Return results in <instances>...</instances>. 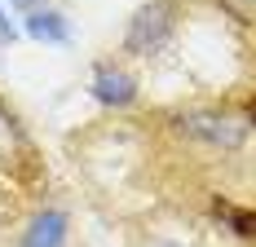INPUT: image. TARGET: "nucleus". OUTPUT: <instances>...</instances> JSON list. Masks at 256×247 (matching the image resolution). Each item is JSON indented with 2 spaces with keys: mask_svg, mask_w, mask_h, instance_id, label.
I'll list each match as a JSON object with an SVG mask.
<instances>
[{
  "mask_svg": "<svg viewBox=\"0 0 256 247\" xmlns=\"http://www.w3.org/2000/svg\"><path fill=\"white\" fill-rule=\"evenodd\" d=\"M66 230H71L66 212L44 208V212L31 216V225H26V234H22V243H18V247H66Z\"/></svg>",
  "mask_w": 256,
  "mask_h": 247,
  "instance_id": "4",
  "label": "nucleus"
},
{
  "mask_svg": "<svg viewBox=\"0 0 256 247\" xmlns=\"http://www.w3.org/2000/svg\"><path fill=\"white\" fill-rule=\"evenodd\" d=\"M18 40V31H14V22H9V14L0 9V44H14Z\"/></svg>",
  "mask_w": 256,
  "mask_h": 247,
  "instance_id": "7",
  "label": "nucleus"
},
{
  "mask_svg": "<svg viewBox=\"0 0 256 247\" xmlns=\"http://www.w3.org/2000/svg\"><path fill=\"white\" fill-rule=\"evenodd\" d=\"M22 31L31 40H40V44H66V40H71V26H66V18H62L58 9H26L22 14Z\"/></svg>",
  "mask_w": 256,
  "mask_h": 247,
  "instance_id": "5",
  "label": "nucleus"
},
{
  "mask_svg": "<svg viewBox=\"0 0 256 247\" xmlns=\"http://www.w3.org/2000/svg\"><path fill=\"white\" fill-rule=\"evenodd\" d=\"M14 150H18V128H14V120H9V110L0 106V164L14 159Z\"/></svg>",
  "mask_w": 256,
  "mask_h": 247,
  "instance_id": "6",
  "label": "nucleus"
},
{
  "mask_svg": "<svg viewBox=\"0 0 256 247\" xmlns=\"http://www.w3.org/2000/svg\"><path fill=\"white\" fill-rule=\"evenodd\" d=\"M177 128L186 137H194V142H208V146L216 150H238L243 146V137H248V124L226 115V110H186L177 120Z\"/></svg>",
  "mask_w": 256,
  "mask_h": 247,
  "instance_id": "2",
  "label": "nucleus"
},
{
  "mask_svg": "<svg viewBox=\"0 0 256 247\" xmlns=\"http://www.w3.org/2000/svg\"><path fill=\"white\" fill-rule=\"evenodd\" d=\"M14 4H26V9H36V0H14Z\"/></svg>",
  "mask_w": 256,
  "mask_h": 247,
  "instance_id": "9",
  "label": "nucleus"
},
{
  "mask_svg": "<svg viewBox=\"0 0 256 247\" xmlns=\"http://www.w3.org/2000/svg\"><path fill=\"white\" fill-rule=\"evenodd\" d=\"M93 98L102 102V106H132V98H137V80H132L124 66L102 62V66L93 71Z\"/></svg>",
  "mask_w": 256,
  "mask_h": 247,
  "instance_id": "3",
  "label": "nucleus"
},
{
  "mask_svg": "<svg viewBox=\"0 0 256 247\" xmlns=\"http://www.w3.org/2000/svg\"><path fill=\"white\" fill-rule=\"evenodd\" d=\"M142 247H181V243H172V238H146Z\"/></svg>",
  "mask_w": 256,
  "mask_h": 247,
  "instance_id": "8",
  "label": "nucleus"
},
{
  "mask_svg": "<svg viewBox=\"0 0 256 247\" xmlns=\"http://www.w3.org/2000/svg\"><path fill=\"white\" fill-rule=\"evenodd\" d=\"M177 31V4L172 0H150L142 4L132 18H128V31H124V49L137 53V58H150L159 53Z\"/></svg>",
  "mask_w": 256,
  "mask_h": 247,
  "instance_id": "1",
  "label": "nucleus"
}]
</instances>
